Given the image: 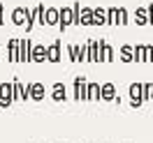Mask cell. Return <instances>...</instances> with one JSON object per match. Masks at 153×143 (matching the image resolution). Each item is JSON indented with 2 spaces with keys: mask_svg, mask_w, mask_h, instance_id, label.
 Here are the masks:
<instances>
[{
  "mask_svg": "<svg viewBox=\"0 0 153 143\" xmlns=\"http://www.w3.org/2000/svg\"><path fill=\"white\" fill-rule=\"evenodd\" d=\"M128 10L125 7H107V26H128Z\"/></svg>",
  "mask_w": 153,
  "mask_h": 143,
  "instance_id": "cell-1",
  "label": "cell"
},
{
  "mask_svg": "<svg viewBox=\"0 0 153 143\" xmlns=\"http://www.w3.org/2000/svg\"><path fill=\"white\" fill-rule=\"evenodd\" d=\"M132 62H153V44H134Z\"/></svg>",
  "mask_w": 153,
  "mask_h": 143,
  "instance_id": "cell-2",
  "label": "cell"
},
{
  "mask_svg": "<svg viewBox=\"0 0 153 143\" xmlns=\"http://www.w3.org/2000/svg\"><path fill=\"white\" fill-rule=\"evenodd\" d=\"M116 53L107 39H97V62H114Z\"/></svg>",
  "mask_w": 153,
  "mask_h": 143,
  "instance_id": "cell-3",
  "label": "cell"
},
{
  "mask_svg": "<svg viewBox=\"0 0 153 143\" xmlns=\"http://www.w3.org/2000/svg\"><path fill=\"white\" fill-rule=\"evenodd\" d=\"M70 26H74V12H72V7H60L58 10V28L65 32V28H70Z\"/></svg>",
  "mask_w": 153,
  "mask_h": 143,
  "instance_id": "cell-4",
  "label": "cell"
},
{
  "mask_svg": "<svg viewBox=\"0 0 153 143\" xmlns=\"http://www.w3.org/2000/svg\"><path fill=\"white\" fill-rule=\"evenodd\" d=\"M67 53L72 62H84L86 60V44H67Z\"/></svg>",
  "mask_w": 153,
  "mask_h": 143,
  "instance_id": "cell-5",
  "label": "cell"
},
{
  "mask_svg": "<svg viewBox=\"0 0 153 143\" xmlns=\"http://www.w3.org/2000/svg\"><path fill=\"white\" fill-rule=\"evenodd\" d=\"M130 106H132V109L144 106V102H142V83H139V81H134L132 86H130Z\"/></svg>",
  "mask_w": 153,
  "mask_h": 143,
  "instance_id": "cell-6",
  "label": "cell"
},
{
  "mask_svg": "<svg viewBox=\"0 0 153 143\" xmlns=\"http://www.w3.org/2000/svg\"><path fill=\"white\" fill-rule=\"evenodd\" d=\"M60 48H63V42H60V39H56V42L47 48V62H53V65H56V62H60V58H63V56H60Z\"/></svg>",
  "mask_w": 153,
  "mask_h": 143,
  "instance_id": "cell-7",
  "label": "cell"
},
{
  "mask_svg": "<svg viewBox=\"0 0 153 143\" xmlns=\"http://www.w3.org/2000/svg\"><path fill=\"white\" fill-rule=\"evenodd\" d=\"M116 86L114 83H102L100 86V102H114L116 99Z\"/></svg>",
  "mask_w": 153,
  "mask_h": 143,
  "instance_id": "cell-8",
  "label": "cell"
},
{
  "mask_svg": "<svg viewBox=\"0 0 153 143\" xmlns=\"http://www.w3.org/2000/svg\"><path fill=\"white\" fill-rule=\"evenodd\" d=\"M86 78L84 76H76L74 78V99L76 102H86Z\"/></svg>",
  "mask_w": 153,
  "mask_h": 143,
  "instance_id": "cell-9",
  "label": "cell"
},
{
  "mask_svg": "<svg viewBox=\"0 0 153 143\" xmlns=\"http://www.w3.org/2000/svg\"><path fill=\"white\" fill-rule=\"evenodd\" d=\"M86 102H100V83H86Z\"/></svg>",
  "mask_w": 153,
  "mask_h": 143,
  "instance_id": "cell-10",
  "label": "cell"
},
{
  "mask_svg": "<svg viewBox=\"0 0 153 143\" xmlns=\"http://www.w3.org/2000/svg\"><path fill=\"white\" fill-rule=\"evenodd\" d=\"M79 26H93V7H81V12H79Z\"/></svg>",
  "mask_w": 153,
  "mask_h": 143,
  "instance_id": "cell-11",
  "label": "cell"
},
{
  "mask_svg": "<svg viewBox=\"0 0 153 143\" xmlns=\"http://www.w3.org/2000/svg\"><path fill=\"white\" fill-rule=\"evenodd\" d=\"M86 60L88 62H97V39L86 42Z\"/></svg>",
  "mask_w": 153,
  "mask_h": 143,
  "instance_id": "cell-12",
  "label": "cell"
},
{
  "mask_svg": "<svg viewBox=\"0 0 153 143\" xmlns=\"http://www.w3.org/2000/svg\"><path fill=\"white\" fill-rule=\"evenodd\" d=\"M93 26H107V10L93 7Z\"/></svg>",
  "mask_w": 153,
  "mask_h": 143,
  "instance_id": "cell-13",
  "label": "cell"
},
{
  "mask_svg": "<svg viewBox=\"0 0 153 143\" xmlns=\"http://www.w3.org/2000/svg\"><path fill=\"white\" fill-rule=\"evenodd\" d=\"M132 19L137 26H149V12H146V7H137Z\"/></svg>",
  "mask_w": 153,
  "mask_h": 143,
  "instance_id": "cell-14",
  "label": "cell"
},
{
  "mask_svg": "<svg viewBox=\"0 0 153 143\" xmlns=\"http://www.w3.org/2000/svg\"><path fill=\"white\" fill-rule=\"evenodd\" d=\"M44 26H58V10H56V7H47Z\"/></svg>",
  "mask_w": 153,
  "mask_h": 143,
  "instance_id": "cell-15",
  "label": "cell"
},
{
  "mask_svg": "<svg viewBox=\"0 0 153 143\" xmlns=\"http://www.w3.org/2000/svg\"><path fill=\"white\" fill-rule=\"evenodd\" d=\"M30 60L35 62H47V46H35L30 53Z\"/></svg>",
  "mask_w": 153,
  "mask_h": 143,
  "instance_id": "cell-16",
  "label": "cell"
},
{
  "mask_svg": "<svg viewBox=\"0 0 153 143\" xmlns=\"http://www.w3.org/2000/svg\"><path fill=\"white\" fill-rule=\"evenodd\" d=\"M30 90V97H33V99H44V95H47V90H44V86H42V83H33V86H28Z\"/></svg>",
  "mask_w": 153,
  "mask_h": 143,
  "instance_id": "cell-17",
  "label": "cell"
},
{
  "mask_svg": "<svg viewBox=\"0 0 153 143\" xmlns=\"http://www.w3.org/2000/svg\"><path fill=\"white\" fill-rule=\"evenodd\" d=\"M51 97H53L56 102H65V99H67L65 83H56V86H53V92H51Z\"/></svg>",
  "mask_w": 153,
  "mask_h": 143,
  "instance_id": "cell-18",
  "label": "cell"
},
{
  "mask_svg": "<svg viewBox=\"0 0 153 143\" xmlns=\"http://www.w3.org/2000/svg\"><path fill=\"white\" fill-rule=\"evenodd\" d=\"M121 62H125V65L132 62V44H123L121 46Z\"/></svg>",
  "mask_w": 153,
  "mask_h": 143,
  "instance_id": "cell-19",
  "label": "cell"
},
{
  "mask_svg": "<svg viewBox=\"0 0 153 143\" xmlns=\"http://www.w3.org/2000/svg\"><path fill=\"white\" fill-rule=\"evenodd\" d=\"M151 99V83H142V102Z\"/></svg>",
  "mask_w": 153,
  "mask_h": 143,
  "instance_id": "cell-20",
  "label": "cell"
},
{
  "mask_svg": "<svg viewBox=\"0 0 153 143\" xmlns=\"http://www.w3.org/2000/svg\"><path fill=\"white\" fill-rule=\"evenodd\" d=\"M26 14H28L26 10H16L14 12V21H16V23H23V21H26Z\"/></svg>",
  "mask_w": 153,
  "mask_h": 143,
  "instance_id": "cell-21",
  "label": "cell"
},
{
  "mask_svg": "<svg viewBox=\"0 0 153 143\" xmlns=\"http://www.w3.org/2000/svg\"><path fill=\"white\" fill-rule=\"evenodd\" d=\"M10 92H12V88H10V86H2V97H7Z\"/></svg>",
  "mask_w": 153,
  "mask_h": 143,
  "instance_id": "cell-22",
  "label": "cell"
},
{
  "mask_svg": "<svg viewBox=\"0 0 153 143\" xmlns=\"http://www.w3.org/2000/svg\"><path fill=\"white\" fill-rule=\"evenodd\" d=\"M151 99H153V83H151Z\"/></svg>",
  "mask_w": 153,
  "mask_h": 143,
  "instance_id": "cell-23",
  "label": "cell"
}]
</instances>
